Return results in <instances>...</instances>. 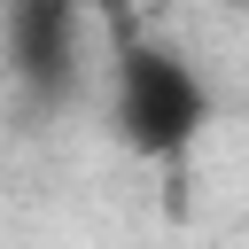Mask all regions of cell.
Here are the masks:
<instances>
[{"instance_id":"obj_1","label":"cell","mask_w":249,"mask_h":249,"mask_svg":"<svg viewBox=\"0 0 249 249\" xmlns=\"http://www.w3.org/2000/svg\"><path fill=\"white\" fill-rule=\"evenodd\" d=\"M202 124H210L202 70L156 39H124L117 47V132H124V148L148 163H171L202 140Z\"/></svg>"},{"instance_id":"obj_2","label":"cell","mask_w":249,"mask_h":249,"mask_svg":"<svg viewBox=\"0 0 249 249\" xmlns=\"http://www.w3.org/2000/svg\"><path fill=\"white\" fill-rule=\"evenodd\" d=\"M0 31H8L16 86L39 109L70 101L78 62H86V16H78V0H0Z\"/></svg>"}]
</instances>
